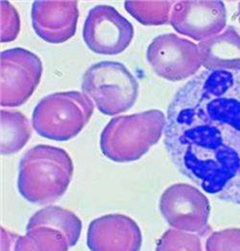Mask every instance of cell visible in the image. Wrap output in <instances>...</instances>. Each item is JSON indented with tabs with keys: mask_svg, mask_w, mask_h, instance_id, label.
Listing matches in <instances>:
<instances>
[{
	"mask_svg": "<svg viewBox=\"0 0 240 251\" xmlns=\"http://www.w3.org/2000/svg\"><path fill=\"white\" fill-rule=\"evenodd\" d=\"M141 245L140 228L126 215H103L88 227L87 246L92 251H137Z\"/></svg>",
	"mask_w": 240,
	"mask_h": 251,
	"instance_id": "obj_11",
	"label": "cell"
},
{
	"mask_svg": "<svg viewBox=\"0 0 240 251\" xmlns=\"http://www.w3.org/2000/svg\"><path fill=\"white\" fill-rule=\"evenodd\" d=\"M18 238H19L18 234L11 233L10 231L5 230L4 227H1V247H0V250L1 251L15 250V246Z\"/></svg>",
	"mask_w": 240,
	"mask_h": 251,
	"instance_id": "obj_21",
	"label": "cell"
},
{
	"mask_svg": "<svg viewBox=\"0 0 240 251\" xmlns=\"http://www.w3.org/2000/svg\"><path fill=\"white\" fill-rule=\"evenodd\" d=\"M42 62L34 53L12 48L1 53L0 87L2 107H18L32 96L42 76Z\"/></svg>",
	"mask_w": 240,
	"mask_h": 251,
	"instance_id": "obj_7",
	"label": "cell"
},
{
	"mask_svg": "<svg viewBox=\"0 0 240 251\" xmlns=\"http://www.w3.org/2000/svg\"><path fill=\"white\" fill-rule=\"evenodd\" d=\"M0 22H1V42L15 40L20 31V19L15 7L6 1L0 2Z\"/></svg>",
	"mask_w": 240,
	"mask_h": 251,
	"instance_id": "obj_20",
	"label": "cell"
},
{
	"mask_svg": "<svg viewBox=\"0 0 240 251\" xmlns=\"http://www.w3.org/2000/svg\"><path fill=\"white\" fill-rule=\"evenodd\" d=\"M93 111V102L84 93L68 91L50 94L36 105L32 127L43 138L68 141L83 130Z\"/></svg>",
	"mask_w": 240,
	"mask_h": 251,
	"instance_id": "obj_4",
	"label": "cell"
},
{
	"mask_svg": "<svg viewBox=\"0 0 240 251\" xmlns=\"http://www.w3.org/2000/svg\"><path fill=\"white\" fill-rule=\"evenodd\" d=\"M82 92L104 115L115 116L135 104L139 85L122 63L102 61L90 66L82 77Z\"/></svg>",
	"mask_w": 240,
	"mask_h": 251,
	"instance_id": "obj_5",
	"label": "cell"
},
{
	"mask_svg": "<svg viewBox=\"0 0 240 251\" xmlns=\"http://www.w3.org/2000/svg\"><path fill=\"white\" fill-rule=\"evenodd\" d=\"M165 126L166 116L159 110L115 117L101 133V151L116 163L137 161L157 144Z\"/></svg>",
	"mask_w": 240,
	"mask_h": 251,
	"instance_id": "obj_3",
	"label": "cell"
},
{
	"mask_svg": "<svg viewBox=\"0 0 240 251\" xmlns=\"http://www.w3.org/2000/svg\"><path fill=\"white\" fill-rule=\"evenodd\" d=\"M146 59L156 75L172 82L193 76L202 66L198 45L174 33L155 37L147 48Z\"/></svg>",
	"mask_w": 240,
	"mask_h": 251,
	"instance_id": "obj_8",
	"label": "cell"
},
{
	"mask_svg": "<svg viewBox=\"0 0 240 251\" xmlns=\"http://www.w3.org/2000/svg\"><path fill=\"white\" fill-rule=\"evenodd\" d=\"M69 242L63 232L48 226L26 227V234L17 240L15 251L25 250H68Z\"/></svg>",
	"mask_w": 240,
	"mask_h": 251,
	"instance_id": "obj_16",
	"label": "cell"
},
{
	"mask_svg": "<svg viewBox=\"0 0 240 251\" xmlns=\"http://www.w3.org/2000/svg\"><path fill=\"white\" fill-rule=\"evenodd\" d=\"M132 24L114 7L97 5L90 9L83 26V40L96 54L118 55L130 45Z\"/></svg>",
	"mask_w": 240,
	"mask_h": 251,
	"instance_id": "obj_9",
	"label": "cell"
},
{
	"mask_svg": "<svg viewBox=\"0 0 240 251\" xmlns=\"http://www.w3.org/2000/svg\"><path fill=\"white\" fill-rule=\"evenodd\" d=\"M201 65L209 71L240 72V34L232 26L198 44Z\"/></svg>",
	"mask_w": 240,
	"mask_h": 251,
	"instance_id": "obj_13",
	"label": "cell"
},
{
	"mask_svg": "<svg viewBox=\"0 0 240 251\" xmlns=\"http://www.w3.org/2000/svg\"><path fill=\"white\" fill-rule=\"evenodd\" d=\"M73 176L70 155L62 149L38 145L21 158L17 187L34 204L52 203L64 196Z\"/></svg>",
	"mask_w": 240,
	"mask_h": 251,
	"instance_id": "obj_2",
	"label": "cell"
},
{
	"mask_svg": "<svg viewBox=\"0 0 240 251\" xmlns=\"http://www.w3.org/2000/svg\"><path fill=\"white\" fill-rule=\"evenodd\" d=\"M238 20H239V23H240V2L238 4Z\"/></svg>",
	"mask_w": 240,
	"mask_h": 251,
	"instance_id": "obj_22",
	"label": "cell"
},
{
	"mask_svg": "<svg viewBox=\"0 0 240 251\" xmlns=\"http://www.w3.org/2000/svg\"><path fill=\"white\" fill-rule=\"evenodd\" d=\"M196 233L170 228L164 232L157 242V251H171V250H202V242Z\"/></svg>",
	"mask_w": 240,
	"mask_h": 251,
	"instance_id": "obj_18",
	"label": "cell"
},
{
	"mask_svg": "<svg viewBox=\"0 0 240 251\" xmlns=\"http://www.w3.org/2000/svg\"><path fill=\"white\" fill-rule=\"evenodd\" d=\"M31 136L28 119L18 111L1 110V150L2 155L19 151Z\"/></svg>",
	"mask_w": 240,
	"mask_h": 251,
	"instance_id": "obj_15",
	"label": "cell"
},
{
	"mask_svg": "<svg viewBox=\"0 0 240 251\" xmlns=\"http://www.w3.org/2000/svg\"><path fill=\"white\" fill-rule=\"evenodd\" d=\"M79 11L76 1H34L32 27L45 42L63 43L76 32Z\"/></svg>",
	"mask_w": 240,
	"mask_h": 251,
	"instance_id": "obj_12",
	"label": "cell"
},
{
	"mask_svg": "<svg viewBox=\"0 0 240 251\" xmlns=\"http://www.w3.org/2000/svg\"><path fill=\"white\" fill-rule=\"evenodd\" d=\"M36 226H52L66 236L70 247L74 246L81 234L82 223L71 211L59 206H47L35 212L27 224V227Z\"/></svg>",
	"mask_w": 240,
	"mask_h": 251,
	"instance_id": "obj_14",
	"label": "cell"
},
{
	"mask_svg": "<svg viewBox=\"0 0 240 251\" xmlns=\"http://www.w3.org/2000/svg\"><path fill=\"white\" fill-rule=\"evenodd\" d=\"M208 251H240V228H227L210 234L205 243Z\"/></svg>",
	"mask_w": 240,
	"mask_h": 251,
	"instance_id": "obj_19",
	"label": "cell"
},
{
	"mask_svg": "<svg viewBox=\"0 0 240 251\" xmlns=\"http://www.w3.org/2000/svg\"><path fill=\"white\" fill-rule=\"evenodd\" d=\"M164 146L202 191L240 205V72L205 70L167 108Z\"/></svg>",
	"mask_w": 240,
	"mask_h": 251,
	"instance_id": "obj_1",
	"label": "cell"
},
{
	"mask_svg": "<svg viewBox=\"0 0 240 251\" xmlns=\"http://www.w3.org/2000/svg\"><path fill=\"white\" fill-rule=\"evenodd\" d=\"M226 18L222 1H176L169 23L179 34L201 42L221 33Z\"/></svg>",
	"mask_w": 240,
	"mask_h": 251,
	"instance_id": "obj_10",
	"label": "cell"
},
{
	"mask_svg": "<svg viewBox=\"0 0 240 251\" xmlns=\"http://www.w3.org/2000/svg\"><path fill=\"white\" fill-rule=\"evenodd\" d=\"M159 209L165 222L173 228L201 237L211 232L208 224L209 201L193 185L175 183L167 187L160 198Z\"/></svg>",
	"mask_w": 240,
	"mask_h": 251,
	"instance_id": "obj_6",
	"label": "cell"
},
{
	"mask_svg": "<svg viewBox=\"0 0 240 251\" xmlns=\"http://www.w3.org/2000/svg\"><path fill=\"white\" fill-rule=\"evenodd\" d=\"M176 1H126V11L143 25H164L169 23Z\"/></svg>",
	"mask_w": 240,
	"mask_h": 251,
	"instance_id": "obj_17",
	"label": "cell"
}]
</instances>
